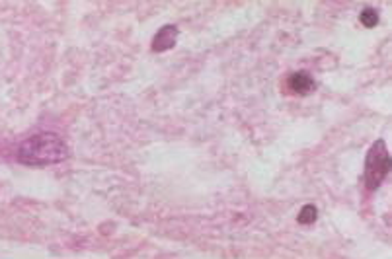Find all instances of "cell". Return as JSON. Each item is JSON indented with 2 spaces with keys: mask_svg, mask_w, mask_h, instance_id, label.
<instances>
[{
  "mask_svg": "<svg viewBox=\"0 0 392 259\" xmlns=\"http://www.w3.org/2000/svg\"><path fill=\"white\" fill-rule=\"evenodd\" d=\"M289 88L297 94H308L314 90V80L308 72H295L289 76Z\"/></svg>",
  "mask_w": 392,
  "mask_h": 259,
  "instance_id": "cell-4",
  "label": "cell"
},
{
  "mask_svg": "<svg viewBox=\"0 0 392 259\" xmlns=\"http://www.w3.org/2000/svg\"><path fill=\"white\" fill-rule=\"evenodd\" d=\"M69 148L57 134L41 133L24 141L18 150V160L26 166H49L67 160Z\"/></svg>",
  "mask_w": 392,
  "mask_h": 259,
  "instance_id": "cell-1",
  "label": "cell"
},
{
  "mask_svg": "<svg viewBox=\"0 0 392 259\" xmlns=\"http://www.w3.org/2000/svg\"><path fill=\"white\" fill-rule=\"evenodd\" d=\"M178 37V28L176 26H164V28L158 31L152 41V49L154 51H166V49L174 47Z\"/></svg>",
  "mask_w": 392,
  "mask_h": 259,
  "instance_id": "cell-3",
  "label": "cell"
},
{
  "mask_svg": "<svg viewBox=\"0 0 392 259\" xmlns=\"http://www.w3.org/2000/svg\"><path fill=\"white\" fill-rule=\"evenodd\" d=\"M316 216H318V212H316V207H312V205H304L303 209H301V212H299V222L301 224H312L314 221H316Z\"/></svg>",
  "mask_w": 392,
  "mask_h": 259,
  "instance_id": "cell-5",
  "label": "cell"
},
{
  "mask_svg": "<svg viewBox=\"0 0 392 259\" xmlns=\"http://www.w3.org/2000/svg\"><path fill=\"white\" fill-rule=\"evenodd\" d=\"M390 172V156L386 150V144L377 141L369 150L367 162H365V183L369 189H377L384 177Z\"/></svg>",
  "mask_w": 392,
  "mask_h": 259,
  "instance_id": "cell-2",
  "label": "cell"
},
{
  "mask_svg": "<svg viewBox=\"0 0 392 259\" xmlns=\"http://www.w3.org/2000/svg\"><path fill=\"white\" fill-rule=\"evenodd\" d=\"M359 19H361V24L365 28H375V26L379 24V14L373 8H365L361 14H359Z\"/></svg>",
  "mask_w": 392,
  "mask_h": 259,
  "instance_id": "cell-6",
  "label": "cell"
}]
</instances>
